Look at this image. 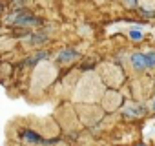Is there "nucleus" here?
I'll return each mask as SVG.
<instances>
[{"label":"nucleus","mask_w":155,"mask_h":146,"mask_svg":"<svg viewBox=\"0 0 155 146\" xmlns=\"http://www.w3.org/2000/svg\"><path fill=\"white\" fill-rule=\"evenodd\" d=\"M22 137H24L28 142H31V144H38V142H42V139H40L37 133H33V131H22Z\"/></svg>","instance_id":"3"},{"label":"nucleus","mask_w":155,"mask_h":146,"mask_svg":"<svg viewBox=\"0 0 155 146\" xmlns=\"http://www.w3.org/2000/svg\"><path fill=\"white\" fill-rule=\"evenodd\" d=\"M46 57H48V53H46V51H42V53H37L35 57L28 58V60H26V64H28V66H33V64H37L38 60H42V58H46Z\"/></svg>","instance_id":"5"},{"label":"nucleus","mask_w":155,"mask_h":146,"mask_svg":"<svg viewBox=\"0 0 155 146\" xmlns=\"http://www.w3.org/2000/svg\"><path fill=\"white\" fill-rule=\"evenodd\" d=\"M131 64L137 69H142V68H148V58H146V55L135 53V55H131Z\"/></svg>","instance_id":"2"},{"label":"nucleus","mask_w":155,"mask_h":146,"mask_svg":"<svg viewBox=\"0 0 155 146\" xmlns=\"http://www.w3.org/2000/svg\"><path fill=\"white\" fill-rule=\"evenodd\" d=\"M11 22H15V24H38L40 20L38 18H35V17H31V15H18V17H13V18H9Z\"/></svg>","instance_id":"1"},{"label":"nucleus","mask_w":155,"mask_h":146,"mask_svg":"<svg viewBox=\"0 0 155 146\" xmlns=\"http://www.w3.org/2000/svg\"><path fill=\"white\" fill-rule=\"evenodd\" d=\"M146 58H148V68H155V51L146 53Z\"/></svg>","instance_id":"6"},{"label":"nucleus","mask_w":155,"mask_h":146,"mask_svg":"<svg viewBox=\"0 0 155 146\" xmlns=\"http://www.w3.org/2000/svg\"><path fill=\"white\" fill-rule=\"evenodd\" d=\"M75 57H77V53L71 51V49H66V51H60L58 53V60H62V62H68V60H71Z\"/></svg>","instance_id":"4"},{"label":"nucleus","mask_w":155,"mask_h":146,"mask_svg":"<svg viewBox=\"0 0 155 146\" xmlns=\"http://www.w3.org/2000/svg\"><path fill=\"white\" fill-rule=\"evenodd\" d=\"M153 110H155V104H153Z\"/></svg>","instance_id":"10"},{"label":"nucleus","mask_w":155,"mask_h":146,"mask_svg":"<svg viewBox=\"0 0 155 146\" xmlns=\"http://www.w3.org/2000/svg\"><path fill=\"white\" fill-rule=\"evenodd\" d=\"M130 37H131L133 40H140V38H142V33L137 31V29H133V31H130Z\"/></svg>","instance_id":"7"},{"label":"nucleus","mask_w":155,"mask_h":146,"mask_svg":"<svg viewBox=\"0 0 155 146\" xmlns=\"http://www.w3.org/2000/svg\"><path fill=\"white\" fill-rule=\"evenodd\" d=\"M137 146H144V144H137Z\"/></svg>","instance_id":"9"},{"label":"nucleus","mask_w":155,"mask_h":146,"mask_svg":"<svg viewBox=\"0 0 155 146\" xmlns=\"http://www.w3.org/2000/svg\"><path fill=\"white\" fill-rule=\"evenodd\" d=\"M124 4L128 8H137V0H124Z\"/></svg>","instance_id":"8"}]
</instances>
